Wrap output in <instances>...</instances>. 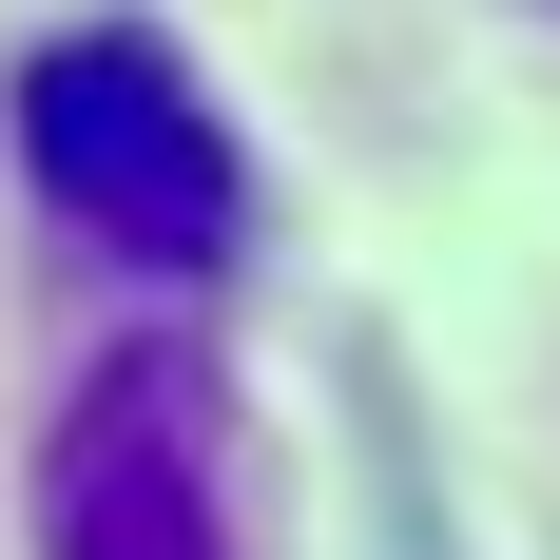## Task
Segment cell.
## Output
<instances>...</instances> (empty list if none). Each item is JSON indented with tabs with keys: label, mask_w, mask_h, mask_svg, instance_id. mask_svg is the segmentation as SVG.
Masks as SVG:
<instances>
[{
	"label": "cell",
	"mask_w": 560,
	"mask_h": 560,
	"mask_svg": "<svg viewBox=\"0 0 560 560\" xmlns=\"http://www.w3.org/2000/svg\"><path fill=\"white\" fill-rule=\"evenodd\" d=\"M20 174H39L58 232H97L155 290H213L252 252V136L155 20H58L20 58Z\"/></svg>",
	"instance_id": "1"
},
{
	"label": "cell",
	"mask_w": 560,
	"mask_h": 560,
	"mask_svg": "<svg viewBox=\"0 0 560 560\" xmlns=\"http://www.w3.org/2000/svg\"><path fill=\"white\" fill-rule=\"evenodd\" d=\"M39 560H271V445H252V387L194 329H136L58 387Z\"/></svg>",
	"instance_id": "2"
}]
</instances>
